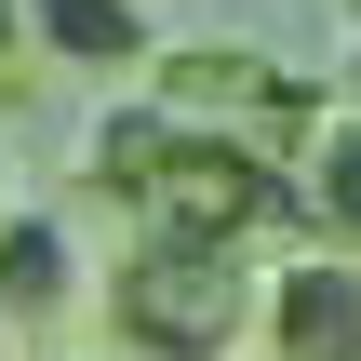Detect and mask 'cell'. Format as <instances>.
Here are the masks:
<instances>
[{
    "instance_id": "cell-1",
    "label": "cell",
    "mask_w": 361,
    "mask_h": 361,
    "mask_svg": "<svg viewBox=\"0 0 361 361\" xmlns=\"http://www.w3.org/2000/svg\"><path fill=\"white\" fill-rule=\"evenodd\" d=\"M94 188L121 201V228L134 241H214V255H295L308 241V201H295V174H268L255 147H228V134H188L147 80L94 121Z\"/></svg>"
},
{
    "instance_id": "cell-2",
    "label": "cell",
    "mask_w": 361,
    "mask_h": 361,
    "mask_svg": "<svg viewBox=\"0 0 361 361\" xmlns=\"http://www.w3.org/2000/svg\"><path fill=\"white\" fill-rule=\"evenodd\" d=\"M255 295L268 268L255 255H214V241H121L107 268V348L121 361H255Z\"/></svg>"
},
{
    "instance_id": "cell-3",
    "label": "cell",
    "mask_w": 361,
    "mask_h": 361,
    "mask_svg": "<svg viewBox=\"0 0 361 361\" xmlns=\"http://www.w3.org/2000/svg\"><path fill=\"white\" fill-rule=\"evenodd\" d=\"M147 94H161L188 134L255 147L268 174H295V161H308V134H322V80H295V67H281V54H255V40H161Z\"/></svg>"
},
{
    "instance_id": "cell-4",
    "label": "cell",
    "mask_w": 361,
    "mask_h": 361,
    "mask_svg": "<svg viewBox=\"0 0 361 361\" xmlns=\"http://www.w3.org/2000/svg\"><path fill=\"white\" fill-rule=\"evenodd\" d=\"M255 361H361V255L295 241L255 295Z\"/></svg>"
},
{
    "instance_id": "cell-5",
    "label": "cell",
    "mask_w": 361,
    "mask_h": 361,
    "mask_svg": "<svg viewBox=\"0 0 361 361\" xmlns=\"http://www.w3.org/2000/svg\"><path fill=\"white\" fill-rule=\"evenodd\" d=\"M94 295H107V281H94L80 228L40 214V201H13V228H0V322H13V335H54V322H80Z\"/></svg>"
},
{
    "instance_id": "cell-6",
    "label": "cell",
    "mask_w": 361,
    "mask_h": 361,
    "mask_svg": "<svg viewBox=\"0 0 361 361\" xmlns=\"http://www.w3.org/2000/svg\"><path fill=\"white\" fill-rule=\"evenodd\" d=\"M27 54L80 67V80H147L161 27H147V0H27Z\"/></svg>"
},
{
    "instance_id": "cell-7",
    "label": "cell",
    "mask_w": 361,
    "mask_h": 361,
    "mask_svg": "<svg viewBox=\"0 0 361 361\" xmlns=\"http://www.w3.org/2000/svg\"><path fill=\"white\" fill-rule=\"evenodd\" d=\"M295 201H308V241L361 255V107H322V134L295 161Z\"/></svg>"
},
{
    "instance_id": "cell-8",
    "label": "cell",
    "mask_w": 361,
    "mask_h": 361,
    "mask_svg": "<svg viewBox=\"0 0 361 361\" xmlns=\"http://www.w3.org/2000/svg\"><path fill=\"white\" fill-rule=\"evenodd\" d=\"M335 107H361V0H348V67H335Z\"/></svg>"
},
{
    "instance_id": "cell-9",
    "label": "cell",
    "mask_w": 361,
    "mask_h": 361,
    "mask_svg": "<svg viewBox=\"0 0 361 361\" xmlns=\"http://www.w3.org/2000/svg\"><path fill=\"white\" fill-rule=\"evenodd\" d=\"M0 67H27V0H0Z\"/></svg>"
},
{
    "instance_id": "cell-10",
    "label": "cell",
    "mask_w": 361,
    "mask_h": 361,
    "mask_svg": "<svg viewBox=\"0 0 361 361\" xmlns=\"http://www.w3.org/2000/svg\"><path fill=\"white\" fill-rule=\"evenodd\" d=\"M0 228H13V161H0Z\"/></svg>"
},
{
    "instance_id": "cell-11",
    "label": "cell",
    "mask_w": 361,
    "mask_h": 361,
    "mask_svg": "<svg viewBox=\"0 0 361 361\" xmlns=\"http://www.w3.org/2000/svg\"><path fill=\"white\" fill-rule=\"evenodd\" d=\"M13 348H27V335H13V322H0V361H13Z\"/></svg>"
}]
</instances>
